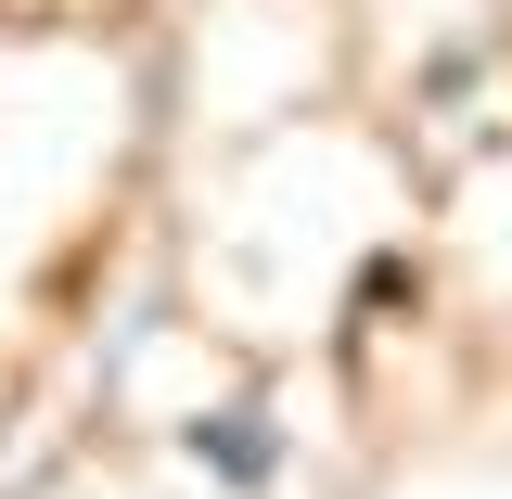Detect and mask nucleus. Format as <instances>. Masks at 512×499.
Here are the masks:
<instances>
[{
  "label": "nucleus",
  "mask_w": 512,
  "mask_h": 499,
  "mask_svg": "<svg viewBox=\"0 0 512 499\" xmlns=\"http://www.w3.org/2000/svg\"><path fill=\"white\" fill-rule=\"evenodd\" d=\"M192 461H205V474H218V487H282V436H269V410H205V423H192Z\"/></svg>",
  "instance_id": "1"
}]
</instances>
